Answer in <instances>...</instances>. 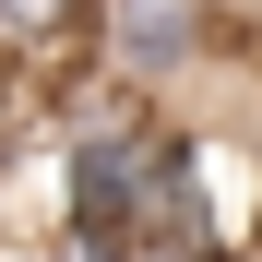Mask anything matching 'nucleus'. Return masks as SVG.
Instances as JSON below:
<instances>
[{
	"mask_svg": "<svg viewBox=\"0 0 262 262\" xmlns=\"http://www.w3.org/2000/svg\"><path fill=\"white\" fill-rule=\"evenodd\" d=\"M214 24H227L214 0H96V60L131 107H155L214 60Z\"/></svg>",
	"mask_w": 262,
	"mask_h": 262,
	"instance_id": "obj_1",
	"label": "nucleus"
},
{
	"mask_svg": "<svg viewBox=\"0 0 262 262\" xmlns=\"http://www.w3.org/2000/svg\"><path fill=\"white\" fill-rule=\"evenodd\" d=\"M72 36H96V0H0V60H48Z\"/></svg>",
	"mask_w": 262,
	"mask_h": 262,
	"instance_id": "obj_2",
	"label": "nucleus"
}]
</instances>
